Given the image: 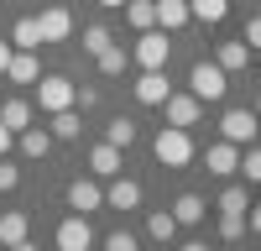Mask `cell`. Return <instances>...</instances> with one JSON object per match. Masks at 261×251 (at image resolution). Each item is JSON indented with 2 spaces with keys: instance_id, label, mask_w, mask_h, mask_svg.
Listing matches in <instances>:
<instances>
[{
  "instance_id": "1",
  "label": "cell",
  "mask_w": 261,
  "mask_h": 251,
  "mask_svg": "<svg viewBox=\"0 0 261 251\" xmlns=\"http://www.w3.org/2000/svg\"><path fill=\"white\" fill-rule=\"evenodd\" d=\"M151 152H157L162 167H188L193 162V136L183 131V126H162V131L151 136Z\"/></svg>"
},
{
  "instance_id": "2",
  "label": "cell",
  "mask_w": 261,
  "mask_h": 251,
  "mask_svg": "<svg viewBox=\"0 0 261 251\" xmlns=\"http://www.w3.org/2000/svg\"><path fill=\"white\" fill-rule=\"evenodd\" d=\"M73 99H79V84H68L63 73H42V79H37V105H42L47 115H58V110H79Z\"/></svg>"
},
{
  "instance_id": "3",
  "label": "cell",
  "mask_w": 261,
  "mask_h": 251,
  "mask_svg": "<svg viewBox=\"0 0 261 251\" xmlns=\"http://www.w3.org/2000/svg\"><path fill=\"white\" fill-rule=\"evenodd\" d=\"M188 89H193V99H225V89H230V73L220 68V63H193Z\"/></svg>"
},
{
  "instance_id": "4",
  "label": "cell",
  "mask_w": 261,
  "mask_h": 251,
  "mask_svg": "<svg viewBox=\"0 0 261 251\" xmlns=\"http://www.w3.org/2000/svg\"><path fill=\"white\" fill-rule=\"evenodd\" d=\"M58 251H94V230H89V215H68L58 225Z\"/></svg>"
},
{
  "instance_id": "5",
  "label": "cell",
  "mask_w": 261,
  "mask_h": 251,
  "mask_svg": "<svg viewBox=\"0 0 261 251\" xmlns=\"http://www.w3.org/2000/svg\"><path fill=\"white\" fill-rule=\"evenodd\" d=\"M136 63L141 68H167V32L162 27H151L136 37Z\"/></svg>"
},
{
  "instance_id": "6",
  "label": "cell",
  "mask_w": 261,
  "mask_h": 251,
  "mask_svg": "<svg viewBox=\"0 0 261 251\" xmlns=\"http://www.w3.org/2000/svg\"><path fill=\"white\" fill-rule=\"evenodd\" d=\"M105 204V188L94 178H73L68 183V209H79V215H94V209Z\"/></svg>"
},
{
  "instance_id": "7",
  "label": "cell",
  "mask_w": 261,
  "mask_h": 251,
  "mask_svg": "<svg viewBox=\"0 0 261 251\" xmlns=\"http://www.w3.org/2000/svg\"><path fill=\"white\" fill-rule=\"evenodd\" d=\"M256 110H225V120H220V131H225V141H235V146H246L251 136H256Z\"/></svg>"
},
{
  "instance_id": "8",
  "label": "cell",
  "mask_w": 261,
  "mask_h": 251,
  "mask_svg": "<svg viewBox=\"0 0 261 251\" xmlns=\"http://www.w3.org/2000/svg\"><path fill=\"white\" fill-rule=\"evenodd\" d=\"M162 105H167V126H183V131H188V126H199L204 99H193V94H167Z\"/></svg>"
},
{
  "instance_id": "9",
  "label": "cell",
  "mask_w": 261,
  "mask_h": 251,
  "mask_svg": "<svg viewBox=\"0 0 261 251\" xmlns=\"http://www.w3.org/2000/svg\"><path fill=\"white\" fill-rule=\"evenodd\" d=\"M130 89H136V99H141V105H162V99L172 94V89H167V73H162V68H141V79L130 84Z\"/></svg>"
},
{
  "instance_id": "10",
  "label": "cell",
  "mask_w": 261,
  "mask_h": 251,
  "mask_svg": "<svg viewBox=\"0 0 261 251\" xmlns=\"http://www.w3.org/2000/svg\"><path fill=\"white\" fill-rule=\"evenodd\" d=\"M37 27H42V42H63V37L73 32V16L63 11V6H47V11L37 16Z\"/></svg>"
},
{
  "instance_id": "11",
  "label": "cell",
  "mask_w": 261,
  "mask_h": 251,
  "mask_svg": "<svg viewBox=\"0 0 261 251\" xmlns=\"http://www.w3.org/2000/svg\"><path fill=\"white\" fill-rule=\"evenodd\" d=\"M105 204H110V209H136V204H141V183H136V178H110Z\"/></svg>"
},
{
  "instance_id": "12",
  "label": "cell",
  "mask_w": 261,
  "mask_h": 251,
  "mask_svg": "<svg viewBox=\"0 0 261 251\" xmlns=\"http://www.w3.org/2000/svg\"><path fill=\"white\" fill-rule=\"evenodd\" d=\"M204 162H209V173H214V178H230L235 167H241V157H235V141H214L209 152H204Z\"/></svg>"
},
{
  "instance_id": "13",
  "label": "cell",
  "mask_w": 261,
  "mask_h": 251,
  "mask_svg": "<svg viewBox=\"0 0 261 251\" xmlns=\"http://www.w3.org/2000/svg\"><path fill=\"white\" fill-rule=\"evenodd\" d=\"M89 167H94V178H120V146L99 141L94 152H89Z\"/></svg>"
},
{
  "instance_id": "14",
  "label": "cell",
  "mask_w": 261,
  "mask_h": 251,
  "mask_svg": "<svg viewBox=\"0 0 261 251\" xmlns=\"http://www.w3.org/2000/svg\"><path fill=\"white\" fill-rule=\"evenodd\" d=\"M0 126H6L11 136H21V131L32 126V105H27V99H6V105H0Z\"/></svg>"
},
{
  "instance_id": "15",
  "label": "cell",
  "mask_w": 261,
  "mask_h": 251,
  "mask_svg": "<svg viewBox=\"0 0 261 251\" xmlns=\"http://www.w3.org/2000/svg\"><path fill=\"white\" fill-rule=\"evenodd\" d=\"M214 63H220L225 73H241L251 63V47H246V42H220V47H214Z\"/></svg>"
},
{
  "instance_id": "16",
  "label": "cell",
  "mask_w": 261,
  "mask_h": 251,
  "mask_svg": "<svg viewBox=\"0 0 261 251\" xmlns=\"http://www.w3.org/2000/svg\"><path fill=\"white\" fill-rule=\"evenodd\" d=\"M188 0H157V27L162 32H178V27H188Z\"/></svg>"
},
{
  "instance_id": "17",
  "label": "cell",
  "mask_w": 261,
  "mask_h": 251,
  "mask_svg": "<svg viewBox=\"0 0 261 251\" xmlns=\"http://www.w3.org/2000/svg\"><path fill=\"white\" fill-rule=\"evenodd\" d=\"M11 42H16V53H37V47H42V27H37V16H21L16 27H11Z\"/></svg>"
},
{
  "instance_id": "18",
  "label": "cell",
  "mask_w": 261,
  "mask_h": 251,
  "mask_svg": "<svg viewBox=\"0 0 261 251\" xmlns=\"http://www.w3.org/2000/svg\"><path fill=\"white\" fill-rule=\"evenodd\" d=\"M6 79H11V84H37V79H42L37 53H16V58H11V68H6Z\"/></svg>"
},
{
  "instance_id": "19",
  "label": "cell",
  "mask_w": 261,
  "mask_h": 251,
  "mask_svg": "<svg viewBox=\"0 0 261 251\" xmlns=\"http://www.w3.org/2000/svg\"><path fill=\"white\" fill-rule=\"evenodd\" d=\"M204 215H209V204L199 194H178V204H172V220H178V225H199Z\"/></svg>"
},
{
  "instance_id": "20",
  "label": "cell",
  "mask_w": 261,
  "mask_h": 251,
  "mask_svg": "<svg viewBox=\"0 0 261 251\" xmlns=\"http://www.w3.org/2000/svg\"><path fill=\"white\" fill-rule=\"evenodd\" d=\"M125 21L136 32H151L157 27V0H125Z\"/></svg>"
},
{
  "instance_id": "21",
  "label": "cell",
  "mask_w": 261,
  "mask_h": 251,
  "mask_svg": "<svg viewBox=\"0 0 261 251\" xmlns=\"http://www.w3.org/2000/svg\"><path fill=\"white\" fill-rule=\"evenodd\" d=\"M21 152L27 157H47L53 152V131L47 126H27V131H21Z\"/></svg>"
},
{
  "instance_id": "22",
  "label": "cell",
  "mask_w": 261,
  "mask_h": 251,
  "mask_svg": "<svg viewBox=\"0 0 261 251\" xmlns=\"http://www.w3.org/2000/svg\"><path fill=\"white\" fill-rule=\"evenodd\" d=\"M188 16L193 21H209V27H220L230 16V0H188Z\"/></svg>"
},
{
  "instance_id": "23",
  "label": "cell",
  "mask_w": 261,
  "mask_h": 251,
  "mask_svg": "<svg viewBox=\"0 0 261 251\" xmlns=\"http://www.w3.org/2000/svg\"><path fill=\"white\" fill-rule=\"evenodd\" d=\"M47 131H53V141H73V136L84 131V115H79V110H58Z\"/></svg>"
},
{
  "instance_id": "24",
  "label": "cell",
  "mask_w": 261,
  "mask_h": 251,
  "mask_svg": "<svg viewBox=\"0 0 261 251\" xmlns=\"http://www.w3.org/2000/svg\"><path fill=\"white\" fill-rule=\"evenodd\" d=\"M146 236H151V241H172V236H178L172 209H151V215H146Z\"/></svg>"
},
{
  "instance_id": "25",
  "label": "cell",
  "mask_w": 261,
  "mask_h": 251,
  "mask_svg": "<svg viewBox=\"0 0 261 251\" xmlns=\"http://www.w3.org/2000/svg\"><path fill=\"white\" fill-rule=\"evenodd\" d=\"M16 241H27V215H21V209H6V215H0V246H16Z\"/></svg>"
},
{
  "instance_id": "26",
  "label": "cell",
  "mask_w": 261,
  "mask_h": 251,
  "mask_svg": "<svg viewBox=\"0 0 261 251\" xmlns=\"http://www.w3.org/2000/svg\"><path fill=\"white\" fill-rule=\"evenodd\" d=\"M246 209H251V188L230 183L225 194H220V215H246Z\"/></svg>"
},
{
  "instance_id": "27",
  "label": "cell",
  "mask_w": 261,
  "mask_h": 251,
  "mask_svg": "<svg viewBox=\"0 0 261 251\" xmlns=\"http://www.w3.org/2000/svg\"><path fill=\"white\" fill-rule=\"evenodd\" d=\"M105 47H115V42H110V32H105V27H84V53H105Z\"/></svg>"
},
{
  "instance_id": "28",
  "label": "cell",
  "mask_w": 261,
  "mask_h": 251,
  "mask_svg": "<svg viewBox=\"0 0 261 251\" xmlns=\"http://www.w3.org/2000/svg\"><path fill=\"white\" fill-rule=\"evenodd\" d=\"M99 73H110V79L125 73V47H105V53H99Z\"/></svg>"
},
{
  "instance_id": "29",
  "label": "cell",
  "mask_w": 261,
  "mask_h": 251,
  "mask_svg": "<svg viewBox=\"0 0 261 251\" xmlns=\"http://www.w3.org/2000/svg\"><path fill=\"white\" fill-rule=\"evenodd\" d=\"M105 141H110V146H130V141H136V126H130V120H110Z\"/></svg>"
},
{
  "instance_id": "30",
  "label": "cell",
  "mask_w": 261,
  "mask_h": 251,
  "mask_svg": "<svg viewBox=\"0 0 261 251\" xmlns=\"http://www.w3.org/2000/svg\"><path fill=\"white\" fill-rule=\"evenodd\" d=\"M220 236L235 246V241H241L246 236V215H220Z\"/></svg>"
},
{
  "instance_id": "31",
  "label": "cell",
  "mask_w": 261,
  "mask_h": 251,
  "mask_svg": "<svg viewBox=\"0 0 261 251\" xmlns=\"http://www.w3.org/2000/svg\"><path fill=\"white\" fill-rule=\"evenodd\" d=\"M105 251H141V241L130 236V230H110V236H105Z\"/></svg>"
},
{
  "instance_id": "32",
  "label": "cell",
  "mask_w": 261,
  "mask_h": 251,
  "mask_svg": "<svg viewBox=\"0 0 261 251\" xmlns=\"http://www.w3.org/2000/svg\"><path fill=\"white\" fill-rule=\"evenodd\" d=\"M241 173H246V183H261V146H251L241 157Z\"/></svg>"
},
{
  "instance_id": "33",
  "label": "cell",
  "mask_w": 261,
  "mask_h": 251,
  "mask_svg": "<svg viewBox=\"0 0 261 251\" xmlns=\"http://www.w3.org/2000/svg\"><path fill=\"white\" fill-rule=\"evenodd\" d=\"M16 183H21V167H16L11 157H0V194H11Z\"/></svg>"
},
{
  "instance_id": "34",
  "label": "cell",
  "mask_w": 261,
  "mask_h": 251,
  "mask_svg": "<svg viewBox=\"0 0 261 251\" xmlns=\"http://www.w3.org/2000/svg\"><path fill=\"white\" fill-rule=\"evenodd\" d=\"M241 42H246L251 53H261V16H251V21H246V37H241Z\"/></svg>"
},
{
  "instance_id": "35",
  "label": "cell",
  "mask_w": 261,
  "mask_h": 251,
  "mask_svg": "<svg viewBox=\"0 0 261 251\" xmlns=\"http://www.w3.org/2000/svg\"><path fill=\"white\" fill-rule=\"evenodd\" d=\"M73 105H84V110H89V105H99V89H89V84H84V89H79V99Z\"/></svg>"
},
{
  "instance_id": "36",
  "label": "cell",
  "mask_w": 261,
  "mask_h": 251,
  "mask_svg": "<svg viewBox=\"0 0 261 251\" xmlns=\"http://www.w3.org/2000/svg\"><path fill=\"white\" fill-rule=\"evenodd\" d=\"M246 225H251V236H261V204H251V209H246Z\"/></svg>"
},
{
  "instance_id": "37",
  "label": "cell",
  "mask_w": 261,
  "mask_h": 251,
  "mask_svg": "<svg viewBox=\"0 0 261 251\" xmlns=\"http://www.w3.org/2000/svg\"><path fill=\"white\" fill-rule=\"evenodd\" d=\"M11 58H16V47H11V42H0V73L11 68Z\"/></svg>"
},
{
  "instance_id": "38",
  "label": "cell",
  "mask_w": 261,
  "mask_h": 251,
  "mask_svg": "<svg viewBox=\"0 0 261 251\" xmlns=\"http://www.w3.org/2000/svg\"><path fill=\"white\" fill-rule=\"evenodd\" d=\"M11 141H16V136L6 131V126H0V157H6V152H11Z\"/></svg>"
},
{
  "instance_id": "39",
  "label": "cell",
  "mask_w": 261,
  "mask_h": 251,
  "mask_svg": "<svg viewBox=\"0 0 261 251\" xmlns=\"http://www.w3.org/2000/svg\"><path fill=\"white\" fill-rule=\"evenodd\" d=\"M178 251H209V246H204V241H183Z\"/></svg>"
},
{
  "instance_id": "40",
  "label": "cell",
  "mask_w": 261,
  "mask_h": 251,
  "mask_svg": "<svg viewBox=\"0 0 261 251\" xmlns=\"http://www.w3.org/2000/svg\"><path fill=\"white\" fill-rule=\"evenodd\" d=\"M6 251H37V246H32V241H16V246H6Z\"/></svg>"
},
{
  "instance_id": "41",
  "label": "cell",
  "mask_w": 261,
  "mask_h": 251,
  "mask_svg": "<svg viewBox=\"0 0 261 251\" xmlns=\"http://www.w3.org/2000/svg\"><path fill=\"white\" fill-rule=\"evenodd\" d=\"M99 6H125V0H99Z\"/></svg>"
},
{
  "instance_id": "42",
  "label": "cell",
  "mask_w": 261,
  "mask_h": 251,
  "mask_svg": "<svg viewBox=\"0 0 261 251\" xmlns=\"http://www.w3.org/2000/svg\"><path fill=\"white\" fill-rule=\"evenodd\" d=\"M256 120H261V94H256Z\"/></svg>"
},
{
  "instance_id": "43",
  "label": "cell",
  "mask_w": 261,
  "mask_h": 251,
  "mask_svg": "<svg viewBox=\"0 0 261 251\" xmlns=\"http://www.w3.org/2000/svg\"><path fill=\"white\" fill-rule=\"evenodd\" d=\"M230 251H241V241H235V246H230Z\"/></svg>"
}]
</instances>
